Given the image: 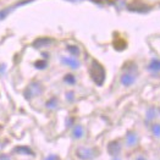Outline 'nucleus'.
I'll return each instance as SVG.
<instances>
[{
	"mask_svg": "<svg viewBox=\"0 0 160 160\" xmlns=\"http://www.w3.org/2000/svg\"><path fill=\"white\" fill-rule=\"evenodd\" d=\"M89 73H91V77L93 82L102 87L104 84V81H105V68L102 64H99L97 60H93L92 61V65H91V68H89Z\"/></svg>",
	"mask_w": 160,
	"mask_h": 160,
	"instance_id": "nucleus-1",
	"label": "nucleus"
},
{
	"mask_svg": "<svg viewBox=\"0 0 160 160\" xmlns=\"http://www.w3.org/2000/svg\"><path fill=\"white\" fill-rule=\"evenodd\" d=\"M64 81L68 83V84H75L76 83V78H75V76H72V75H66L65 77H64Z\"/></svg>",
	"mask_w": 160,
	"mask_h": 160,
	"instance_id": "nucleus-15",
	"label": "nucleus"
},
{
	"mask_svg": "<svg viewBox=\"0 0 160 160\" xmlns=\"http://www.w3.org/2000/svg\"><path fill=\"white\" fill-rule=\"evenodd\" d=\"M61 62L66 66H70L71 68H78L80 67V61L77 59L72 58H61Z\"/></svg>",
	"mask_w": 160,
	"mask_h": 160,
	"instance_id": "nucleus-6",
	"label": "nucleus"
},
{
	"mask_svg": "<svg viewBox=\"0 0 160 160\" xmlns=\"http://www.w3.org/2000/svg\"><path fill=\"white\" fill-rule=\"evenodd\" d=\"M13 153L16 154H25V155H34V152L29 147H25V146H18L13 149Z\"/></svg>",
	"mask_w": 160,
	"mask_h": 160,
	"instance_id": "nucleus-7",
	"label": "nucleus"
},
{
	"mask_svg": "<svg viewBox=\"0 0 160 160\" xmlns=\"http://www.w3.org/2000/svg\"><path fill=\"white\" fill-rule=\"evenodd\" d=\"M72 136L75 137V138H81L82 136H83V127L82 126H76L75 128H73V131H72Z\"/></svg>",
	"mask_w": 160,
	"mask_h": 160,
	"instance_id": "nucleus-11",
	"label": "nucleus"
},
{
	"mask_svg": "<svg viewBox=\"0 0 160 160\" xmlns=\"http://www.w3.org/2000/svg\"><path fill=\"white\" fill-rule=\"evenodd\" d=\"M152 130H153V133L155 134V137H160V125H154Z\"/></svg>",
	"mask_w": 160,
	"mask_h": 160,
	"instance_id": "nucleus-17",
	"label": "nucleus"
},
{
	"mask_svg": "<svg viewBox=\"0 0 160 160\" xmlns=\"http://www.w3.org/2000/svg\"><path fill=\"white\" fill-rule=\"evenodd\" d=\"M42 91H43V87H42V84H40L39 82H32V83L26 88L23 95H25V98H26L27 100H29V99H32L33 97L39 95V94L42 93Z\"/></svg>",
	"mask_w": 160,
	"mask_h": 160,
	"instance_id": "nucleus-3",
	"label": "nucleus"
},
{
	"mask_svg": "<svg viewBox=\"0 0 160 160\" xmlns=\"http://www.w3.org/2000/svg\"><path fill=\"white\" fill-rule=\"evenodd\" d=\"M52 43H53V40L50 39V38H39V39L36 40V42H33V47L37 48V49H40V48L47 47V45H49Z\"/></svg>",
	"mask_w": 160,
	"mask_h": 160,
	"instance_id": "nucleus-8",
	"label": "nucleus"
},
{
	"mask_svg": "<svg viewBox=\"0 0 160 160\" xmlns=\"http://www.w3.org/2000/svg\"><path fill=\"white\" fill-rule=\"evenodd\" d=\"M134 73H136V72H131V71L127 70V72L121 76V83H122L125 87L132 86L134 83V81H136V75H134Z\"/></svg>",
	"mask_w": 160,
	"mask_h": 160,
	"instance_id": "nucleus-4",
	"label": "nucleus"
},
{
	"mask_svg": "<svg viewBox=\"0 0 160 160\" xmlns=\"http://www.w3.org/2000/svg\"><path fill=\"white\" fill-rule=\"evenodd\" d=\"M148 70L152 72H159L160 71V60L159 59H153L149 65H148Z\"/></svg>",
	"mask_w": 160,
	"mask_h": 160,
	"instance_id": "nucleus-9",
	"label": "nucleus"
},
{
	"mask_svg": "<svg viewBox=\"0 0 160 160\" xmlns=\"http://www.w3.org/2000/svg\"><path fill=\"white\" fill-rule=\"evenodd\" d=\"M137 160H144V159H143V158H138Z\"/></svg>",
	"mask_w": 160,
	"mask_h": 160,
	"instance_id": "nucleus-21",
	"label": "nucleus"
},
{
	"mask_svg": "<svg viewBox=\"0 0 160 160\" xmlns=\"http://www.w3.org/2000/svg\"><path fill=\"white\" fill-rule=\"evenodd\" d=\"M115 160H119V159H115Z\"/></svg>",
	"mask_w": 160,
	"mask_h": 160,
	"instance_id": "nucleus-22",
	"label": "nucleus"
},
{
	"mask_svg": "<svg viewBox=\"0 0 160 160\" xmlns=\"http://www.w3.org/2000/svg\"><path fill=\"white\" fill-rule=\"evenodd\" d=\"M34 66L38 70H44L47 67V61L45 60H39V61H36L34 62Z\"/></svg>",
	"mask_w": 160,
	"mask_h": 160,
	"instance_id": "nucleus-14",
	"label": "nucleus"
},
{
	"mask_svg": "<svg viewBox=\"0 0 160 160\" xmlns=\"http://www.w3.org/2000/svg\"><path fill=\"white\" fill-rule=\"evenodd\" d=\"M67 50H68V53H71L73 56H78L81 53L80 48L76 47V45H67Z\"/></svg>",
	"mask_w": 160,
	"mask_h": 160,
	"instance_id": "nucleus-12",
	"label": "nucleus"
},
{
	"mask_svg": "<svg viewBox=\"0 0 160 160\" xmlns=\"http://www.w3.org/2000/svg\"><path fill=\"white\" fill-rule=\"evenodd\" d=\"M121 152V146L118 141H112L108 144V153L112 157H118Z\"/></svg>",
	"mask_w": 160,
	"mask_h": 160,
	"instance_id": "nucleus-5",
	"label": "nucleus"
},
{
	"mask_svg": "<svg viewBox=\"0 0 160 160\" xmlns=\"http://www.w3.org/2000/svg\"><path fill=\"white\" fill-rule=\"evenodd\" d=\"M147 118H148V120H153V119L155 118V110H154V109H149V110H148Z\"/></svg>",
	"mask_w": 160,
	"mask_h": 160,
	"instance_id": "nucleus-16",
	"label": "nucleus"
},
{
	"mask_svg": "<svg viewBox=\"0 0 160 160\" xmlns=\"http://www.w3.org/2000/svg\"><path fill=\"white\" fill-rule=\"evenodd\" d=\"M0 160H11L10 159V157H8V155H0Z\"/></svg>",
	"mask_w": 160,
	"mask_h": 160,
	"instance_id": "nucleus-20",
	"label": "nucleus"
},
{
	"mask_svg": "<svg viewBox=\"0 0 160 160\" xmlns=\"http://www.w3.org/2000/svg\"><path fill=\"white\" fill-rule=\"evenodd\" d=\"M66 97L68 98V100H70V102H72V100H73V98H72V97H73V93H72V92H68V93L66 94Z\"/></svg>",
	"mask_w": 160,
	"mask_h": 160,
	"instance_id": "nucleus-19",
	"label": "nucleus"
},
{
	"mask_svg": "<svg viewBox=\"0 0 160 160\" xmlns=\"http://www.w3.org/2000/svg\"><path fill=\"white\" fill-rule=\"evenodd\" d=\"M47 108H49V109H54V108L58 107V99L56 98H52L50 100H48L47 102Z\"/></svg>",
	"mask_w": 160,
	"mask_h": 160,
	"instance_id": "nucleus-13",
	"label": "nucleus"
},
{
	"mask_svg": "<svg viewBox=\"0 0 160 160\" xmlns=\"http://www.w3.org/2000/svg\"><path fill=\"white\" fill-rule=\"evenodd\" d=\"M98 154H99V152H98L97 149H92V148L80 147V148H77V150H76V155H77L81 160L94 159Z\"/></svg>",
	"mask_w": 160,
	"mask_h": 160,
	"instance_id": "nucleus-2",
	"label": "nucleus"
},
{
	"mask_svg": "<svg viewBox=\"0 0 160 160\" xmlns=\"http://www.w3.org/2000/svg\"><path fill=\"white\" fill-rule=\"evenodd\" d=\"M44 160H59V157L58 155H49V157H47Z\"/></svg>",
	"mask_w": 160,
	"mask_h": 160,
	"instance_id": "nucleus-18",
	"label": "nucleus"
},
{
	"mask_svg": "<svg viewBox=\"0 0 160 160\" xmlns=\"http://www.w3.org/2000/svg\"><path fill=\"white\" fill-rule=\"evenodd\" d=\"M126 142L128 146H134L137 143V134L134 132H128L126 136Z\"/></svg>",
	"mask_w": 160,
	"mask_h": 160,
	"instance_id": "nucleus-10",
	"label": "nucleus"
}]
</instances>
